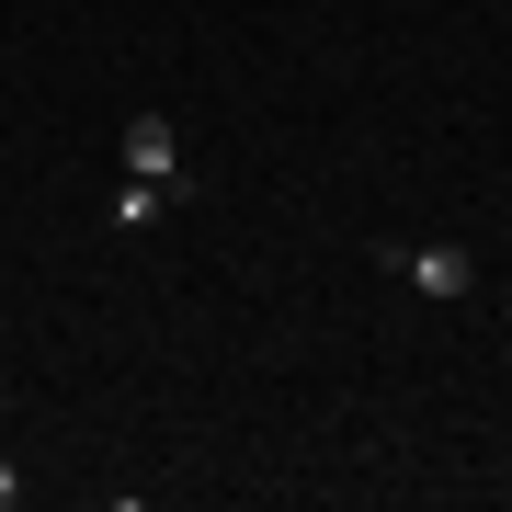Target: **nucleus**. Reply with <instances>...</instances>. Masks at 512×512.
Returning <instances> with one entry per match:
<instances>
[{
  "label": "nucleus",
  "instance_id": "4",
  "mask_svg": "<svg viewBox=\"0 0 512 512\" xmlns=\"http://www.w3.org/2000/svg\"><path fill=\"white\" fill-rule=\"evenodd\" d=\"M12 501H23V467H12V456H0V512H12Z\"/></svg>",
  "mask_w": 512,
  "mask_h": 512
},
{
  "label": "nucleus",
  "instance_id": "3",
  "mask_svg": "<svg viewBox=\"0 0 512 512\" xmlns=\"http://www.w3.org/2000/svg\"><path fill=\"white\" fill-rule=\"evenodd\" d=\"M103 217H114V228H160V217H171V183H137V171H126Z\"/></svg>",
  "mask_w": 512,
  "mask_h": 512
},
{
  "label": "nucleus",
  "instance_id": "2",
  "mask_svg": "<svg viewBox=\"0 0 512 512\" xmlns=\"http://www.w3.org/2000/svg\"><path fill=\"white\" fill-rule=\"evenodd\" d=\"M387 262H399V274H410L421 296H467V274H478L456 239H421V251H387Z\"/></svg>",
  "mask_w": 512,
  "mask_h": 512
},
{
  "label": "nucleus",
  "instance_id": "1",
  "mask_svg": "<svg viewBox=\"0 0 512 512\" xmlns=\"http://www.w3.org/2000/svg\"><path fill=\"white\" fill-rule=\"evenodd\" d=\"M126 171L183 194V137H171V114H137V126H126Z\"/></svg>",
  "mask_w": 512,
  "mask_h": 512
}]
</instances>
